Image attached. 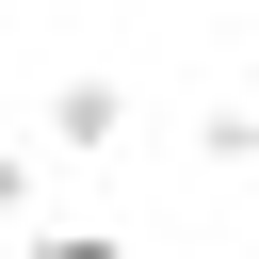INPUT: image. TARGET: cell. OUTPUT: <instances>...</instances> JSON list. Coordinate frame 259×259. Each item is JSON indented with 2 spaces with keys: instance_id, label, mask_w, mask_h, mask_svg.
Masks as SVG:
<instances>
[{
  "instance_id": "cell-2",
  "label": "cell",
  "mask_w": 259,
  "mask_h": 259,
  "mask_svg": "<svg viewBox=\"0 0 259 259\" xmlns=\"http://www.w3.org/2000/svg\"><path fill=\"white\" fill-rule=\"evenodd\" d=\"M194 162H210V178H243V162H259V113H243V97H227V113H194Z\"/></svg>"
},
{
  "instance_id": "cell-1",
  "label": "cell",
  "mask_w": 259,
  "mask_h": 259,
  "mask_svg": "<svg viewBox=\"0 0 259 259\" xmlns=\"http://www.w3.org/2000/svg\"><path fill=\"white\" fill-rule=\"evenodd\" d=\"M49 130H65V146H130V81H113V65H65V81H49Z\"/></svg>"
},
{
  "instance_id": "cell-5",
  "label": "cell",
  "mask_w": 259,
  "mask_h": 259,
  "mask_svg": "<svg viewBox=\"0 0 259 259\" xmlns=\"http://www.w3.org/2000/svg\"><path fill=\"white\" fill-rule=\"evenodd\" d=\"M162 259H227V243H162Z\"/></svg>"
},
{
  "instance_id": "cell-4",
  "label": "cell",
  "mask_w": 259,
  "mask_h": 259,
  "mask_svg": "<svg viewBox=\"0 0 259 259\" xmlns=\"http://www.w3.org/2000/svg\"><path fill=\"white\" fill-rule=\"evenodd\" d=\"M0 227H32V146H0Z\"/></svg>"
},
{
  "instance_id": "cell-3",
  "label": "cell",
  "mask_w": 259,
  "mask_h": 259,
  "mask_svg": "<svg viewBox=\"0 0 259 259\" xmlns=\"http://www.w3.org/2000/svg\"><path fill=\"white\" fill-rule=\"evenodd\" d=\"M16 259H130V243H113V227H32Z\"/></svg>"
}]
</instances>
